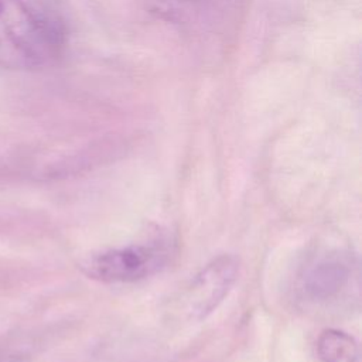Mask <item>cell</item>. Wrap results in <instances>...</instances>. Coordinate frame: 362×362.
<instances>
[{"label":"cell","mask_w":362,"mask_h":362,"mask_svg":"<svg viewBox=\"0 0 362 362\" xmlns=\"http://www.w3.org/2000/svg\"><path fill=\"white\" fill-rule=\"evenodd\" d=\"M170 1H173V6H175V7L192 10V8L208 4L211 0H170Z\"/></svg>","instance_id":"6"},{"label":"cell","mask_w":362,"mask_h":362,"mask_svg":"<svg viewBox=\"0 0 362 362\" xmlns=\"http://www.w3.org/2000/svg\"><path fill=\"white\" fill-rule=\"evenodd\" d=\"M170 253L163 242L133 243L86 257L81 263V270L98 281L132 283L161 270L167 264Z\"/></svg>","instance_id":"2"},{"label":"cell","mask_w":362,"mask_h":362,"mask_svg":"<svg viewBox=\"0 0 362 362\" xmlns=\"http://www.w3.org/2000/svg\"><path fill=\"white\" fill-rule=\"evenodd\" d=\"M238 270V260L232 255H221L206 263L184 294L188 315L199 321L214 313L235 284Z\"/></svg>","instance_id":"4"},{"label":"cell","mask_w":362,"mask_h":362,"mask_svg":"<svg viewBox=\"0 0 362 362\" xmlns=\"http://www.w3.org/2000/svg\"><path fill=\"white\" fill-rule=\"evenodd\" d=\"M317 354L321 362H361L358 342L349 334L328 328L317 339Z\"/></svg>","instance_id":"5"},{"label":"cell","mask_w":362,"mask_h":362,"mask_svg":"<svg viewBox=\"0 0 362 362\" xmlns=\"http://www.w3.org/2000/svg\"><path fill=\"white\" fill-rule=\"evenodd\" d=\"M354 263L346 252L331 249L311 257L298 274V291L311 303L337 300L351 284Z\"/></svg>","instance_id":"3"},{"label":"cell","mask_w":362,"mask_h":362,"mask_svg":"<svg viewBox=\"0 0 362 362\" xmlns=\"http://www.w3.org/2000/svg\"><path fill=\"white\" fill-rule=\"evenodd\" d=\"M66 44L62 18L31 0H0V66L35 69L54 62Z\"/></svg>","instance_id":"1"}]
</instances>
